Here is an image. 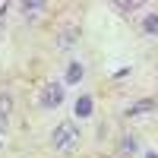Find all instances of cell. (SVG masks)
<instances>
[{
	"instance_id": "obj_1",
	"label": "cell",
	"mask_w": 158,
	"mask_h": 158,
	"mask_svg": "<svg viewBox=\"0 0 158 158\" xmlns=\"http://www.w3.org/2000/svg\"><path fill=\"white\" fill-rule=\"evenodd\" d=\"M79 142V130H76V120H60L54 127V133H51V146L57 152H67Z\"/></svg>"
},
{
	"instance_id": "obj_2",
	"label": "cell",
	"mask_w": 158,
	"mask_h": 158,
	"mask_svg": "<svg viewBox=\"0 0 158 158\" xmlns=\"http://www.w3.org/2000/svg\"><path fill=\"white\" fill-rule=\"evenodd\" d=\"M63 95H67V85L63 82H44L41 85V95H38V101H41V108H60Z\"/></svg>"
},
{
	"instance_id": "obj_3",
	"label": "cell",
	"mask_w": 158,
	"mask_h": 158,
	"mask_svg": "<svg viewBox=\"0 0 158 158\" xmlns=\"http://www.w3.org/2000/svg\"><path fill=\"white\" fill-rule=\"evenodd\" d=\"M158 111V101L155 98H139L136 104L127 108V117H146V114H155Z\"/></svg>"
},
{
	"instance_id": "obj_4",
	"label": "cell",
	"mask_w": 158,
	"mask_h": 158,
	"mask_svg": "<svg viewBox=\"0 0 158 158\" xmlns=\"http://www.w3.org/2000/svg\"><path fill=\"white\" fill-rule=\"evenodd\" d=\"M82 76H85V67L79 60L67 63V73H63V85H76V82H82Z\"/></svg>"
},
{
	"instance_id": "obj_5",
	"label": "cell",
	"mask_w": 158,
	"mask_h": 158,
	"mask_svg": "<svg viewBox=\"0 0 158 158\" xmlns=\"http://www.w3.org/2000/svg\"><path fill=\"white\" fill-rule=\"evenodd\" d=\"M92 108H95V101H92L89 95H79V98H76L73 114H76V117H92Z\"/></svg>"
},
{
	"instance_id": "obj_6",
	"label": "cell",
	"mask_w": 158,
	"mask_h": 158,
	"mask_svg": "<svg viewBox=\"0 0 158 158\" xmlns=\"http://www.w3.org/2000/svg\"><path fill=\"white\" fill-rule=\"evenodd\" d=\"M76 41H79V29H63V32H60V41H57V44H60V48H73Z\"/></svg>"
},
{
	"instance_id": "obj_7",
	"label": "cell",
	"mask_w": 158,
	"mask_h": 158,
	"mask_svg": "<svg viewBox=\"0 0 158 158\" xmlns=\"http://www.w3.org/2000/svg\"><path fill=\"white\" fill-rule=\"evenodd\" d=\"M114 10H120L123 16H127V13H133V10H142V0H117Z\"/></svg>"
},
{
	"instance_id": "obj_8",
	"label": "cell",
	"mask_w": 158,
	"mask_h": 158,
	"mask_svg": "<svg viewBox=\"0 0 158 158\" xmlns=\"http://www.w3.org/2000/svg\"><path fill=\"white\" fill-rule=\"evenodd\" d=\"M142 32L146 35H158V13H149V16L142 19Z\"/></svg>"
},
{
	"instance_id": "obj_9",
	"label": "cell",
	"mask_w": 158,
	"mask_h": 158,
	"mask_svg": "<svg viewBox=\"0 0 158 158\" xmlns=\"http://www.w3.org/2000/svg\"><path fill=\"white\" fill-rule=\"evenodd\" d=\"M10 114H13V98L6 92H0V120H6Z\"/></svg>"
},
{
	"instance_id": "obj_10",
	"label": "cell",
	"mask_w": 158,
	"mask_h": 158,
	"mask_svg": "<svg viewBox=\"0 0 158 158\" xmlns=\"http://www.w3.org/2000/svg\"><path fill=\"white\" fill-rule=\"evenodd\" d=\"M120 152H127V155L136 152V139H133V136H123V139H120Z\"/></svg>"
},
{
	"instance_id": "obj_11",
	"label": "cell",
	"mask_w": 158,
	"mask_h": 158,
	"mask_svg": "<svg viewBox=\"0 0 158 158\" xmlns=\"http://www.w3.org/2000/svg\"><path fill=\"white\" fill-rule=\"evenodd\" d=\"M41 10H44V3H22V13H29V16H38Z\"/></svg>"
},
{
	"instance_id": "obj_12",
	"label": "cell",
	"mask_w": 158,
	"mask_h": 158,
	"mask_svg": "<svg viewBox=\"0 0 158 158\" xmlns=\"http://www.w3.org/2000/svg\"><path fill=\"white\" fill-rule=\"evenodd\" d=\"M146 158H158V152H149V155H146Z\"/></svg>"
}]
</instances>
